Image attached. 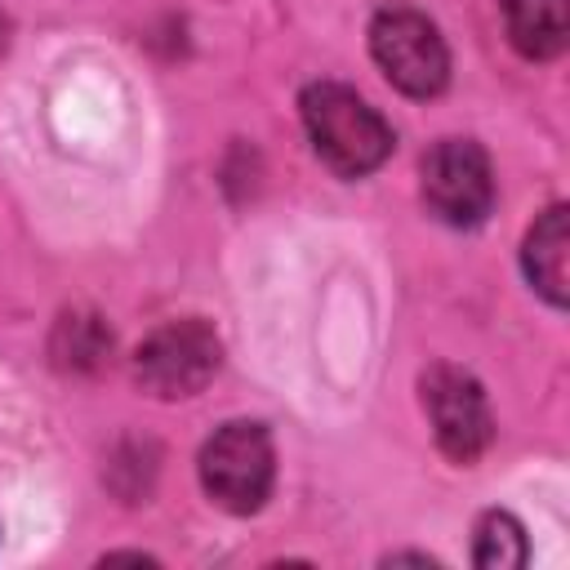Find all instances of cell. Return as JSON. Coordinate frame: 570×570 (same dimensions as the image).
<instances>
[{
    "label": "cell",
    "mask_w": 570,
    "mask_h": 570,
    "mask_svg": "<svg viewBox=\"0 0 570 570\" xmlns=\"http://www.w3.org/2000/svg\"><path fill=\"white\" fill-rule=\"evenodd\" d=\"M298 107H303V125H307V138H312L316 156L334 174L361 178V174H370L387 160L392 129L356 89L321 80V85L303 89Z\"/></svg>",
    "instance_id": "6da1fadb"
},
{
    "label": "cell",
    "mask_w": 570,
    "mask_h": 570,
    "mask_svg": "<svg viewBox=\"0 0 570 570\" xmlns=\"http://www.w3.org/2000/svg\"><path fill=\"white\" fill-rule=\"evenodd\" d=\"M272 476H276V450L263 423L249 419L223 423L200 450V485L223 512L236 517L258 512L272 494Z\"/></svg>",
    "instance_id": "7a4b0ae2"
},
{
    "label": "cell",
    "mask_w": 570,
    "mask_h": 570,
    "mask_svg": "<svg viewBox=\"0 0 570 570\" xmlns=\"http://www.w3.org/2000/svg\"><path fill=\"white\" fill-rule=\"evenodd\" d=\"M370 53L383 67V76L410 98H432L450 80L445 40L436 22L423 18L419 9H405V4L379 9L370 22Z\"/></svg>",
    "instance_id": "3957f363"
},
{
    "label": "cell",
    "mask_w": 570,
    "mask_h": 570,
    "mask_svg": "<svg viewBox=\"0 0 570 570\" xmlns=\"http://www.w3.org/2000/svg\"><path fill=\"white\" fill-rule=\"evenodd\" d=\"M423 200L450 227L485 223V214L494 205L490 156L472 138H441L423 156Z\"/></svg>",
    "instance_id": "277c9868"
},
{
    "label": "cell",
    "mask_w": 570,
    "mask_h": 570,
    "mask_svg": "<svg viewBox=\"0 0 570 570\" xmlns=\"http://www.w3.org/2000/svg\"><path fill=\"white\" fill-rule=\"evenodd\" d=\"M218 356H223L218 334L205 321L187 316V321H169V325H160L156 334L142 338V347L134 356V374L147 392L174 401V396L200 392L214 379Z\"/></svg>",
    "instance_id": "5b68a950"
},
{
    "label": "cell",
    "mask_w": 570,
    "mask_h": 570,
    "mask_svg": "<svg viewBox=\"0 0 570 570\" xmlns=\"http://www.w3.org/2000/svg\"><path fill=\"white\" fill-rule=\"evenodd\" d=\"M423 410L432 419L436 445L454 459V463H472L485 445H490V405L481 383L468 370L454 365H436L423 374Z\"/></svg>",
    "instance_id": "8992f818"
},
{
    "label": "cell",
    "mask_w": 570,
    "mask_h": 570,
    "mask_svg": "<svg viewBox=\"0 0 570 570\" xmlns=\"http://www.w3.org/2000/svg\"><path fill=\"white\" fill-rule=\"evenodd\" d=\"M525 276L530 285L552 303L566 307V281H570V232H566V209L552 205L525 236Z\"/></svg>",
    "instance_id": "52a82bcc"
},
{
    "label": "cell",
    "mask_w": 570,
    "mask_h": 570,
    "mask_svg": "<svg viewBox=\"0 0 570 570\" xmlns=\"http://www.w3.org/2000/svg\"><path fill=\"white\" fill-rule=\"evenodd\" d=\"M508 40L525 58H557L570 36L566 0H499Z\"/></svg>",
    "instance_id": "ba28073f"
},
{
    "label": "cell",
    "mask_w": 570,
    "mask_h": 570,
    "mask_svg": "<svg viewBox=\"0 0 570 570\" xmlns=\"http://www.w3.org/2000/svg\"><path fill=\"white\" fill-rule=\"evenodd\" d=\"M472 561L476 566H525V530L508 512H485L472 534Z\"/></svg>",
    "instance_id": "9c48e42d"
},
{
    "label": "cell",
    "mask_w": 570,
    "mask_h": 570,
    "mask_svg": "<svg viewBox=\"0 0 570 570\" xmlns=\"http://www.w3.org/2000/svg\"><path fill=\"white\" fill-rule=\"evenodd\" d=\"M0 45H4V18H0Z\"/></svg>",
    "instance_id": "30bf717a"
}]
</instances>
